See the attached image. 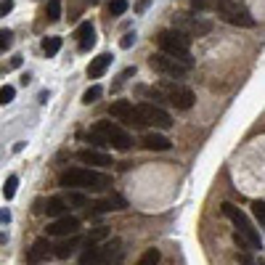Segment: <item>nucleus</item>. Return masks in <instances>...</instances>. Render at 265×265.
Here are the masks:
<instances>
[{"mask_svg": "<svg viewBox=\"0 0 265 265\" xmlns=\"http://www.w3.org/2000/svg\"><path fill=\"white\" fill-rule=\"evenodd\" d=\"M191 6L196 11H205V8H212L217 11L220 16L233 24V27H255V16L249 13L244 6L239 3H233V0H191Z\"/></svg>", "mask_w": 265, "mask_h": 265, "instance_id": "f257e3e1", "label": "nucleus"}, {"mask_svg": "<svg viewBox=\"0 0 265 265\" xmlns=\"http://www.w3.org/2000/svg\"><path fill=\"white\" fill-rule=\"evenodd\" d=\"M122 122L130 125V128H162V130H167L173 125V117L154 104H138L130 109Z\"/></svg>", "mask_w": 265, "mask_h": 265, "instance_id": "f03ea898", "label": "nucleus"}, {"mask_svg": "<svg viewBox=\"0 0 265 265\" xmlns=\"http://www.w3.org/2000/svg\"><path fill=\"white\" fill-rule=\"evenodd\" d=\"M58 183L64 189H90V191H101L106 189L112 178L104 175V173H96V170H85V167H69L61 173Z\"/></svg>", "mask_w": 265, "mask_h": 265, "instance_id": "7ed1b4c3", "label": "nucleus"}, {"mask_svg": "<svg viewBox=\"0 0 265 265\" xmlns=\"http://www.w3.org/2000/svg\"><path fill=\"white\" fill-rule=\"evenodd\" d=\"M157 45L162 48V53L178 58L180 64H186V67H191V64H194L191 56H189L191 37L186 35V32H180V29H162V32L157 35Z\"/></svg>", "mask_w": 265, "mask_h": 265, "instance_id": "20e7f679", "label": "nucleus"}, {"mask_svg": "<svg viewBox=\"0 0 265 265\" xmlns=\"http://www.w3.org/2000/svg\"><path fill=\"white\" fill-rule=\"evenodd\" d=\"M223 215L228 217V220H231L233 226L239 228V233L244 236V241H247L249 247H255V249H262V239H260L257 228H255L252 223L247 220V215H244V212H241L239 207H233L231 201H226V205H223Z\"/></svg>", "mask_w": 265, "mask_h": 265, "instance_id": "39448f33", "label": "nucleus"}, {"mask_svg": "<svg viewBox=\"0 0 265 265\" xmlns=\"http://www.w3.org/2000/svg\"><path fill=\"white\" fill-rule=\"evenodd\" d=\"M93 133H96L106 146H112V149H117V151H128V149L133 146L130 133L122 130L119 125H114V122H96Z\"/></svg>", "mask_w": 265, "mask_h": 265, "instance_id": "423d86ee", "label": "nucleus"}, {"mask_svg": "<svg viewBox=\"0 0 265 265\" xmlns=\"http://www.w3.org/2000/svg\"><path fill=\"white\" fill-rule=\"evenodd\" d=\"M159 96L167 101V104H173L175 109H191L194 106V90H189V88H183V85H175V83H165L162 85V90H159Z\"/></svg>", "mask_w": 265, "mask_h": 265, "instance_id": "0eeeda50", "label": "nucleus"}, {"mask_svg": "<svg viewBox=\"0 0 265 265\" xmlns=\"http://www.w3.org/2000/svg\"><path fill=\"white\" fill-rule=\"evenodd\" d=\"M149 64H151V69H157L159 74H167V77H183L186 72L191 69V67L180 64L178 58L167 56V53H154V56L149 58Z\"/></svg>", "mask_w": 265, "mask_h": 265, "instance_id": "6e6552de", "label": "nucleus"}, {"mask_svg": "<svg viewBox=\"0 0 265 265\" xmlns=\"http://www.w3.org/2000/svg\"><path fill=\"white\" fill-rule=\"evenodd\" d=\"M119 247H122V241H119V239L106 241V244L96 247V252H93V257H90V262H88V265H109V262H112V257L119 252Z\"/></svg>", "mask_w": 265, "mask_h": 265, "instance_id": "1a4fd4ad", "label": "nucleus"}, {"mask_svg": "<svg viewBox=\"0 0 265 265\" xmlns=\"http://www.w3.org/2000/svg\"><path fill=\"white\" fill-rule=\"evenodd\" d=\"M80 231V220L77 217H58L56 223L48 226V236H72V233Z\"/></svg>", "mask_w": 265, "mask_h": 265, "instance_id": "9d476101", "label": "nucleus"}, {"mask_svg": "<svg viewBox=\"0 0 265 265\" xmlns=\"http://www.w3.org/2000/svg\"><path fill=\"white\" fill-rule=\"evenodd\" d=\"M93 45H96V29H93L90 22H83L80 27H77V48H80L83 53H88Z\"/></svg>", "mask_w": 265, "mask_h": 265, "instance_id": "9b49d317", "label": "nucleus"}, {"mask_svg": "<svg viewBox=\"0 0 265 265\" xmlns=\"http://www.w3.org/2000/svg\"><path fill=\"white\" fill-rule=\"evenodd\" d=\"M93 215H104V212H114V210H125L128 207V201H125L122 196H109V199H101L96 201V205H90Z\"/></svg>", "mask_w": 265, "mask_h": 265, "instance_id": "f8f14e48", "label": "nucleus"}, {"mask_svg": "<svg viewBox=\"0 0 265 265\" xmlns=\"http://www.w3.org/2000/svg\"><path fill=\"white\" fill-rule=\"evenodd\" d=\"M51 244H48V239H37L35 244H32V249H29V252H27V262L29 265H37V262H43L45 257H48L51 255Z\"/></svg>", "mask_w": 265, "mask_h": 265, "instance_id": "ddd939ff", "label": "nucleus"}, {"mask_svg": "<svg viewBox=\"0 0 265 265\" xmlns=\"http://www.w3.org/2000/svg\"><path fill=\"white\" fill-rule=\"evenodd\" d=\"M112 61H114L112 53H101V56H96V58L90 61V67H88V77H90V80H98V77H101L109 67H112Z\"/></svg>", "mask_w": 265, "mask_h": 265, "instance_id": "4468645a", "label": "nucleus"}, {"mask_svg": "<svg viewBox=\"0 0 265 265\" xmlns=\"http://www.w3.org/2000/svg\"><path fill=\"white\" fill-rule=\"evenodd\" d=\"M77 159L85 162V165H96V167H109L112 165V157H109V154L93 151V149H83L80 154H77Z\"/></svg>", "mask_w": 265, "mask_h": 265, "instance_id": "2eb2a0df", "label": "nucleus"}, {"mask_svg": "<svg viewBox=\"0 0 265 265\" xmlns=\"http://www.w3.org/2000/svg\"><path fill=\"white\" fill-rule=\"evenodd\" d=\"M170 146V138H165V135H159V133H149L146 138H144V149H149V151H167Z\"/></svg>", "mask_w": 265, "mask_h": 265, "instance_id": "dca6fc26", "label": "nucleus"}, {"mask_svg": "<svg viewBox=\"0 0 265 265\" xmlns=\"http://www.w3.org/2000/svg\"><path fill=\"white\" fill-rule=\"evenodd\" d=\"M77 247H80V236H74V233H72V239H67V241H61V244L56 247V252H53V255H56L58 260H67V257H69V255L74 252Z\"/></svg>", "mask_w": 265, "mask_h": 265, "instance_id": "f3484780", "label": "nucleus"}, {"mask_svg": "<svg viewBox=\"0 0 265 265\" xmlns=\"http://www.w3.org/2000/svg\"><path fill=\"white\" fill-rule=\"evenodd\" d=\"M130 109H133V101H114L112 106H109V114H112L114 119H125V117H128V112H130Z\"/></svg>", "mask_w": 265, "mask_h": 265, "instance_id": "a211bd4d", "label": "nucleus"}, {"mask_svg": "<svg viewBox=\"0 0 265 265\" xmlns=\"http://www.w3.org/2000/svg\"><path fill=\"white\" fill-rule=\"evenodd\" d=\"M64 210H67V205H64V199H58V196L48 199V205H45V215H48V217H58V215H64Z\"/></svg>", "mask_w": 265, "mask_h": 265, "instance_id": "6ab92c4d", "label": "nucleus"}, {"mask_svg": "<svg viewBox=\"0 0 265 265\" xmlns=\"http://www.w3.org/2000/svg\"><path fill=\"white\" fill-rule=\"evenodd\" d=\"M58 51H61V37H56V35L43 37V53L45 56H56Z\"/></svg>", "mask_w": 265, "mask_h": 265, "instance_id": "aec40b11", "label": "nucleus"}, {"mask_svg": "<svg viewBox=\"0 0 265 265\" xmlns=\"http://www.w3.org/2000/svg\"><path fill=\"white\" fill-rule=\"evenodd\" d=\"M45 16H48V22H58V19H61V0H48Z\"/></svg>", "mask_w": 265, "mask_h": 265, "instance_id": "412c9836", "label": "nucleus"}, {"mask_svg": "<svg viewBox=\"0 0 265 265\" xmlns=\"http://www.w3.org/2000/svg\"><path fill=\"white\" fill-rule=\"evenodd\" d=\"M159 257H162V255H159V249H146V252L141 255V260H138L135 265H157V262H159Z\"/></svg>", "mask_w": 265, "mask_h": 265, "instance_id": "4be33fe9", "label": "nucleus"}, {"mask_svg": "<svg viewBox=\"0 0 265 265\" xmlns=\"http://www.w3.org/2000/svg\"><path fill=\"white\" fill-rule=\"evenodd\" d=\"M101 85H93V88H88L85 93H83V104H96L98 98H101Z\"/></svg>", "mask_w": 265, "mask_h": 265, "instance_id": "5701e85b", "label": "nucleus"}, {"mask_svg": "<svg viewBox=\"0 0 265 265\" xmlns=\"http://www.w3.org/2000/svg\"><path fill=\"white\" fill-rule=\"evenodd\" d=\"M16 189H19V178H16V175H8V180H6V186H3L6 199H13V196H16Z\"/></svg>", "mask_w": 265, "mask_h": 265, "instance_id": "b1692460", "label": "nucleus"}, {"mask_svg": "<svg viewBox=\"0 0 265 265\" xmlns=\"http://www.w3.org/2000/svg\"><path fill=\"white\" fill-rule=\"evenodd\" d=\"M13 98H16V88H13V85H3V88H0V104H3V106H8Z\"/></svg>", "mask_w": 265, "mask_h": 265, "instance_id": "393cba45", "label": "nucleus"}, {"mask_svg": "<svg viewBox=\"0 0 265 265\" xmlns=\"http://www.w3.org/2000/svg\"><path fill=\"white\" fill-rule=\"evenodd\" d=\"M125 11H128V0H112V3H109V13H112V16H122Z\"/></svg>", "mask_w": 265, "mask_h": 265, "instance_id": "a878e982", "label": "nucleus"}, {"mask_svg": "<svg viewBox=\"0 0 265 265\" xmlns=\"http://www.w3.org/2000/svg\"><path fill=\"white\" fill-rule=\"evenodd\" d=\"M104 239H109V231L106 228H96L90 233V236L85 239V244H98V241H104Z\"/></svg>", "mask_w": 265, "mask_h": 265, "instance_id": "bb28decb", "label": "nucleus"}, {"mask_svg": "<svg viewBox=\"0 0 265 265\" xmlns=\"http://www.w3.org/2000/svg\"><path fill=\"white\" fill-rule=\"evenodd\" d=\"M11 43H13V32L11 29H0V53L6 48H11Z\"/></svg>", "mask_w": 265, "mask_h": 265, "instance_id": "cd10ccee", "label": "nucleus"}, {"mask_svg": "<svg viewBox=\"0 0 265 265\" xmlns=\"http://www.w3.org/2000/svg\"><path fill=\"white\" fill-rule=\"evenodd\" d=\"M252 210H255V217L260 220V226H265V201H262V199H257L255 205H252Z\"/></svg>", "mask_w": 265, "mask_h": 265, "instance_id": "c85d7f7f", "label": "nucleus"}, {"mask_svg": "<svg viewBox=\"0 0 265 265\" xmlns=\"http://www.w3.org/2000/svg\"><path fill=\"white\" fill-rule=\"evenodd\" d=\"M133 43H135V32H128V35H125V37L119 40V48L128 51V48H133Z\"/></svg>", "mask_w": 265, "mask_h": 265, "instance_id": "c756f323", "label": "nucleus"}, {"mask_svg": "<svg viewBox=\"0 0 265 265\" xmlns=\"http://www.w3.org/2000/svg\"><path fill=\"white\" fill-rule=\"evenodd\" d=\"M11 11H13V0H0V19L8 16Z\"/></svg>", "mask_w": 265, "mask_h": 265, "instance_id": "7c9ffc66", "label": "nucleus"}, {"mask_svg": "<svg viewBox=\"0 0 265 265\" xmlns=\"http://www.w3.org/2000/svg\"><path fill=\"white\" fill-rule=\"evenodd\" d=\"M151 6V0H135V13H146Z\"/></svg>", "mask_w": 265, "mask_h": 265, "instance_id": "2f4dec72", "label": "nucleus"}, {"mask_svg": "<svg viewBox=\"0 0 265 265\" xmlns=\"http://www.w3.org/2000/svg\"><path fill=\"white\" fill-rule=\"evenodd\" d=\"M19 67H22V56H13V58H11V64H8V67H3V72H6V69H19Z\"/></svg>", "mask_w": 265, "mask_h": 265, "instance_id": "473e14b6", "label": "nucleus"}, {"mask_svg": "<svg viewBox=\"0 0 265 265\" xmlns=\"http://www.w3.org/2000/svg\"><path fill=\"white\" fill-rule=\"evenodd\" d=\"M69 199L74 201V205H85V196H83L80 191H72V194H69Z\"/></svg>", "mask_w": 265, "mask_h": 265, "instance_id": "72a5a7b5", "label": "nucleus"}, {"mask_svg": "<svg viewBox=\"0 0 265 265\" xmlns=\"http://www.w3.org/2000/svg\"><path fill=\"white\" fill-rule=\"evenodd\" d=\"M0 223H11V210H0Z\"/></svg>", "mask_w": 265, "mask_h": 265, "instance_id": "f704fd0d", "label": "nucleus"}, {"mask_svg": "<svg viewBox=\"0 0 265 265\" xmlns=\"http://www.w3.org/2000/svg\"><path fill=\"white\" fill-rule=\"evenodd\" d=\"M48 98H51V93H48V90H43V93H40V104H45Z\"/></svg>", "mask_w": 265, "mask_h": 265, "instance_id": "c9c22d12", "label": "nucleus"}]
</instances>
